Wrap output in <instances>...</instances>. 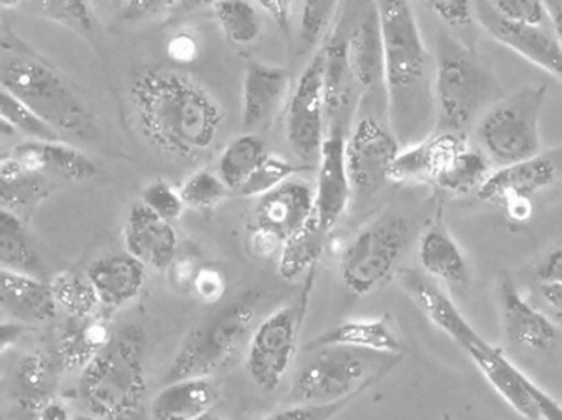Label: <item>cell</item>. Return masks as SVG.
Wrapping results in <instances>:
<instances>
[{
    "instance_id": "cell-1",
    "label": "cell",
    "mask_w": 562,
    "mask_h": 420,
    "mask_svg": "<svg viewBox=\"0 0 562 420\" xmlns=\"http://www.w3.org/2000/svg\"><path fill=\"white\" fill-rule=\"evenodd\" d=\"M144 136L170 156L192 159L215 144L223 113L215 98L179 71L153 68L131 87Z\"/></svg>"
},
{
    "instance_id": "cell-2",
    "label": "cell",
    "mask_w": 562,
    "mask_h": 420,
    "mask_svg": "<svg viewBox=\"0 0 562 420\" xmlns=\"http://www.w3.org/2000/svg\"><path fill=\"white\" fill-rule=\"evenodd\" d=\"M384 48V87L394 136L417 129L434 104L427 103L430 55L424 45L413 8L406 0L376 2Z\"/></svg>"
},
{
    "instance_id": "cell-3",
    "label": "cell",
    "mask_w": 562,
    "mask_h": 420,
    "mask_svg": "<svg viewBox=\"0 0 562 420\" xmlns=\"http://www.w3.org/2000/svg\"><path fill=\"white\" fill-rule=\"evenodd\" d=\"M0 84L58 133L91 139L98 126L83 101L44 58L2 29Z\"/></svg>"
},
{
    "instance_id": "cell-4",
    "label": "cell",
    "mask_w": 562,
    "mask_h": 420,
    "mask_svg": "<svg viewBox=\"0 0 562 420\" xmlns=\"http://www.w3.org/2000/svg\"><path fill=\"white\" fill-rule=\"evenodd\" d=\"M144 333L126 325L110 347L81 371L78 394L88 413L108 420H131L139 413L146 396Z\"/></svg>"
},
{
    "instance_id": "cell-5",
    "label": "cell",
    "mask_w": 562,
    "mask_h": 420,
    "mask_svg": "<svg viewBox=\"0 0 562 420\" xmlns=\"http://www.w3.org/2000/svg\"><path fill=\"white\" fill-rule=\"evenodd\" d=\"M305 354L292 379L288 404L327 406L358 399L403 360L396 354L345 347L318 348Z\"/></svg>"
},
{
    "instance_id": "cell-6",
    "label": "cell",
    "mask_w": 562,
    "mask_h": 420,
    "mask_svg": "<svg viewBox=\"0 0 562 420\" xmlns=\"http://www.w3.org/2000/svg\"><path fill=\"white\" fill-rule=\"evenodd\" d=\"M258 295L248 292L190 331L170 363L167 383L187 377H212L223 370L251 337Z\"/></svg>"
},
{
    "instance_id": "cell-7",
    "label": "cell",
    "mask_w": 562,
    "mask_h": 420,
    "mask_svg": "<svg viewBox=\"0 0 562 420\" xmlns=\"http://www.w3.org/2000/svg\"><path fill=\"white\" fill-rule=\"evenodd\" d=\"M472 54L465 45L453 41L452 35H440L432 90L440 130L463 134L483 104L498 90L495 78Z\"/></svg>"
},
{
    "instance_id": "cell-8",
    "label": "cell",
    "mask_w": 562,
    "mask_h": 420,
    "mask_svg": "<svg viewBox=\"0 0 562 420\" xmlns=\"http://www.w3.org/2000/svg\"><path fill=\"white\" fill-rule=\"evenodd\" d=\"M546 97L542 84L526 87L486 111L479 136L490 159L506 167L539 156V117Z\"/></svg>"
},
{
    "instance_id": "cell-9",
    "label": "cell",
    "mask_w": 562,
    "mask_h": 420,
    "mask_svg": "<svg viewBox=\"0 0 562 420\" xmlns=\"http://www.w3.org/2000/svg\"><path fill=\"white\" fill-rule=\"evenodd\" d=\"M409 223L403 216L384 215L358 232L341 252L340 275L353 295H367L383 285L409 245Z\"/></svg>"
},
{
    "instance_id": "cell-10",
    "label": "cell",
    "mask_w": 562,
    "mask_h": 420,
    "mask_svg": "<svg viewBox=\"0 0 562 420\" xmlns=\"http://www.w3.org/2000/svg\"><path fill=\"white\" fill-rule=\"evenodd\" d=\"M304 311L302 302L285 305L272 311L252 330L246 353V371L259 389L272 393L288 376L297 353Z\"/></svg>"
},
{
    "instance_id": "cell-11",
    "label": "cell",
    "mask_w": 562,
    "mask_h": 420,
    "mask_svg": "<svg viewBox=\"0 0 562 420\" xmlns=\"http://www.w3.org/2000/svg\"><path fill=\"white\" fill-rule=\"evenodd\" d=\"M324 78L325 48H321L302 71L289 103L285 139L292 152L307 166H318L327 139Z\"/></svg>"
},
{
    "instance_id": "cell-12",
    "label": "cell",
    "mask_w": 562,
    "mask_h": 420,
    "mask_svg": "<svg viewBox=\"0 0 562 420\" xmlns=\"http://www.w3.org/2000/svg\"><path fill=\"white\" fill-rule=\"evenodd\" d=\"M400 140L373 117L358 121L347 139L348 177L358 195H373L390 182V170L400 156Z\"/></svg>"
},
{
    "instance_id": "cell-13",
    "label": "cell",
    "mask_w": 562,
    "mask_h": 420,
    "mask_svg": "<svg viewBox=\"0 0 562 420\" xmlns=\"http://www.w3.org/2000/svg\"><path fill=\"white\" fill-rule=\"evenodd\" d=\"M459 347L492 384L493 389L528 420H541L538 404L531 394V379L516 367L499 348L483 340L475 330L470 331Z\"/></svg>"
},
{
    "instance_id": "cell-14",
    "label": "cell",
    "mask_w": 562,
    "mask_h": 420,
    "mask_svg": "<svg viewBox=\"0 0 562 420\" xmlns=\"http://www.w3.org/2000/svg\"><path fill=\"white\" fill-rule=\"evenodd\" d=\"M476 19L493 41L518 54L529 64L562 80V47L544 29L512 24L499 18L488 2H476Z\"/></svg>"
},
{
    "instance_id": "cell-15",
    "label": "cell",
    "mask_w": 562,
    "mask_h": 420,
    "mask_svg": "<svg viewBox=\"0 0 562 420\" xmlns=\"http://www.w3.org/2000/svg\"><path fill=\"white\" fill-rule=\"evenodd\" d=\"M347 139L345 133L330 130L318 160L317 189H315V218L322 228L331 231L350 203V177L347 170Z\"/></svg>"
},
{
    "instance_id": "cell-16",
    "label": "cell",
    "mask_w": 562,
    "mask_h": 420,
    "mask_svg": "<svg viewBox=\"0 0 562 420\" xmlns=\"http://www.w3.org/2000/svg\"><path fill=\"white\" fill-rule=\"evenodd\" d=\"M499 317L509 343L528 350H548L558 340V328L551 318L532 307L509 275L498 279Z\"/></svg>"
},
{
    "instance_id": "cell-17",
    "label": "cell",
    "mask_w": 562,
    "mask_h": 420,
    "mask_svg": "<svg viewBox=\"0 0 562 420\" xmlns=\"http://www.w3.org/2000/svg\"><path fill=\"white\" fill-rule=\"evenodd\" d=\"M124 246L127 254L143 262L146 268L166 272L177 258L179 238L172 223L139 203L127 215Z\"/></svg>"
},
{
    "instance_id": "cell-18",
    "label": "cell",
    "mask_w": 562,
    "mask_h": 420,
    "mask_svg": "<svg viewBox=\"0 0 562 420\" xmlns=\"http://www.w3.org/2000/svg\"><path fill=\"white\" fill-rule=\"evenodd\" d=\"M561 173V152L539 154L525 162L496 170L486 179L476 195L485 202L498 203H506L513 198H529L551 186Z\"/></svg>"
},
{
    "instance_id": "cell-19",
    "label": "cell",
    "mask_w": 562,
    "mask_h": 420,
    "mask_svg": "<svg viewBox=\"0 0 562 420\" xmlns=\"http://www.w3.org/2000/svg\"><path fill=\"white\" fill-rule=\"evenodd\" d=\"M467 146L469 144L463 134L440 130L397 156L390 170V182L436 183L457 154Z\"/></svg>"
},
{
    "instance_id": "cell-20",
    "label": "cell",
    "mask_w": 562,
    "mask_h": 420,
    "mask_svg": "<svg viewBox=\"0 0 562 420\" xmlns=\"http://www.w3.org/2000/svg\"><path fill=\"white\" fill-rule=\"evenodd\" d=\"M114 334L111 317L104 311L85 318H68L55 347L58 366L61 371H83L110 347Z\"/></svg>"
},
{
    "instance_id": "cell-21",
    "label": "cell",
    "mask_w": 562,
    "mask_h": 420,
    "mask_svg": "<svg viewBox=\"0 0 562 420\" xmlns=\"http://www.w3.org/2000/svg\"><path fill=\"white\" fill-rule=\"evenodd\" d=\"M315 216V193L304 182L288 180L268 195L261 196L256 206L258 226L281 236L291 238L304 228Z\"/></svg>"
},
{
    "instance_id": "cell-22",
    "label": "cell",
    "mask_w": 562,
    "mask_h": 420,
    "mask_svg": "<svg viewBox=\"0 0 562 420\" xmlns=\"http://www.w3.org/2000/svg\"><path fill=\"white\" fill-rule=\"evenodd\" d=\"M291 87L284 68L249 61L243 80V126L251 130L265 126L278 113Z\"/></svg>"
},
{
    "instance_id": "cell-23",
    "label": "cell",
    "mask_w": 562,
    "mask_h": 420,
    "mask_svg": "<svg viewBox=\"0 0 562 420\" xmlns=\"http://www.w3.org/2000/svg\"><path fill=\"white\" fill-rule=\"evenodd\" d=\"M11 156L31 175L48 172L70 182H85L98 173L97 166L87 154L64 143L27 140L15 146Z\"/></svg>"
},
{
    "instance_id": "cell-24",
    "label": "cell",
    "mask_w": 562,
    "mask_h": 420,
    "mask_svg": "<svg viewBox=\"0 0 562 420\" xmlns=\"http://www.w3.org/2000/svg\"><path fill=\"white\" fill-rule=\"evenodd\" d=\"M87 274L101 305L108 308H120L133 302L147 281L146 265L127 252L98 259Z\"/></svg>"
},
{
    "instance_id": "cell-25",
    "label": "cell",
    "mask_w": 562,
    "mask_h": 420,
    "mask_svg": "<svg viewBox=\"0 0 562 420\" xmlns=\"http://www.w3.org/2000/svg\"><path fill=\"white\" fill-rule=\"evenodd\" d=\"M345 347L358 350L378 351V353L403 356L404 343L394 330L390 315L371 320H348L318 337L312 338L304 347V353L318 348Z\"/></svg>"
},
{
    "instance_id": "cell-26",
    "label": "cell",
    "mask_w": 562,
    "mask_h": 420,
    "mask_svg": "<svg viewBox=\"0 0 562 420\" xmlns=\"http://www.w3.org/2000/svg\"><path fill=\"white\" fill-rule=\"evenodd\" d=\"M0 304L19 323H44L57 315L50 284L34 275L0 271Z\"/></svg>"
},
{
    "instance_id": "cell-27",
    "label": "cell",
    "mask_w": 562,
    "mask_h": 420,
    "mask_svg": "<svg viewBox=\"0 0 562 420\" xmlns=\"http://www.w3.org/2000/svg\"><path fill=\"white\" fill-rule=\"evenodd\" d=\"M218 389L212 377H187L167 383L150 400V420H195L212 412Z\"/></svg>"
},
{
    "instance_id": "cell-28",
    "label": "cell",
    "mask_w": 562,
    "mask_h": 420,
    "mask_svg": "<svg viewBox=\"0 0 562 420\" xmlns=\"http://www.w3.org/2000/svg\"><path fill=\"white\" fill-rule=\"evenodd\" d=\"M347 44V58L355 81L361 90H373L384 83V48L376 4L364 14L351 31Z\"/></svg>"
},
{
    "instance_id": "cell-29",
    "label": "cell",
    "mask_w": 562,
    "mask_h": 420,
    "mask_svg": "<svg viewBox=\"0 0 562 420\" xmlns=\"http://www.w3.org/2000/svg\"><path fill=\"white\" fill-rule=\"evenodd\" d=\"M357 88V81L348 65L347 44L335 42L325 47L324 98L328 133L347 130Z\"/></svg>"
},
{
    "instance_id": "cell-30",
    "label": "cell",
    "mask_w": 562,
    "mask_h": 420,
    "mask_svg": "<svg viewBox=\"0 0 562 420\" xmlns=\"http://www.w3.org/2000/svg\"><path fill=\"white\" fill-rule=\"evenodd\" d=\"M419 261L427 274L447 284L465 285L470 281L465 256L443 226H432L424 232L419 241Z\"/></svg>"
},
{
    "instance_id": "cell-31",
    "label": "cell",
    "mask_w": 562,
    "mask_h": 420,
    "mask_svg": "<svg viewBox=\"0 0 562 420\" xmlns=\"http://www.w3.org/2000/svg\"><path fill=\"white\" fill-rule=\"evenodd\" d=\"M330 232L322 228L317 218H312L304 228L285 239L278 258V272L284 281H297L312 272L327 248Z\"/></svg>"
},
{
    "instance_id": "cell-32",
    "label": "cell",
    "mask_w": 562,
    "mask_h": 420,
    "mask_svg": "<svg viewBox=\"0 0 562 420\" xmlns=\"http://www.w3.org/2000/svg\"><path fill=\"white\" fill-rule=\"evenodd\" d=\"M41 259L25 235L24 222L8 209H0V271L37 275Z\"/></svg>"
},
{
    "instance_id": "cell-33",
    "label": "cell",
    "mask_w": 562,
    "mask_h": 420,
    "mask_svg": "<svg viewBox=\"0 0 562 420\" xmlns=\"http://www.w3.org/2000/svg\"><path fill=\"white\" fill-rule=\"evenodd\" d=\"M60 366L57 357L44 351L27 354L15 371V381L22 393V402L35 406L38 410L50 402L57 384Z\"/></svg>"
},
{
    "instance_id": "cell-34",
    "label": "cell",
    "mask_w": 562,
    "mask_h": 420,
    "mask_svg": "<svg viewBox=\"0 0 562 420\" xmlns=\"http://www.w3.org/2000/svg\"><path fill=\"white\" fill-rule=\"evenodd\" d=\"M268 157L265 143L256 134H245L233 140L218 160V177L229 192L238 193Z\"/></svg>"
},
{
    "instance_id": "cell-35",
    "label": "cell",
    "mask_w": 562,
    "mask_h": 420,
    "mask_svg": "<svg viewBox=\"0 0 562 420\" xmlns=\"http://www.w3.org/2000/svg\"><path fill=\"white\" fill-rule=\"evenodd\" d=\"M212 8L223 34L233 45L245 47L258 41L262 24L256 4L246 0H220Z\"/></svg>"
},
{
    "instance_id": "cell-36",
    "label": "cell",
    "mask_w": 562,
    "mask_h": 420,
    "mask_svg": "<svg viewBox=\"0 0 562 420\" xmlns=\"http://www.w3.org/2000/svg\"><path fill=\"white\" fill-rule=\"evenodd\" d=\"M50 287L58 307L64 308L70 317L85 318L100 311V297L87 272H58Z\"/></svg>"
},
{
    "instance_id": "cell-37",
    "label": "cell",
    "mask_w": 562,
    "mask_h": 420,
    "mask_svg": "<svg viewBox=\"0 0 562 420\" xmlns=\"http://www.w3.org/2000/svg\"><path fill=\"white\" fill-rule=\"evenodd\" d=\"M490 173L488 157L480 150L467 146L457 154L446 172L437 179V185L453 195H467V193L482 189Z\"/></svg>"
},
{
    "instance_id": "cell-38",
    "label": "cell",
    "mask_w": 562,
    "mask_h": 420,
    "mask_svg": "<svg viewBox=\"0 0 562 420\" xmlns=\"http://www.w3.org/2000/svg\"><path fill=\"white\" fill-rule=\"evenodd\" d=\"M0 120H2V124H8L14 133L24 134L29 140L61 143V134L54 126L42 120L35 111L25 106L21 100H18L4 88L0 90Z\"/></svg>"
},
{
    "instance_id": "cell-39",
    "label": "cell",
    "mask_w": 562,
    "mask_h": 420,
    "mask_svg": "<svg viewBox=\"0 0 562 420\" xmlns=\"http://www.w3.org/2000/svg\"><path fill=\"white\" fill-rule=\"evenodd\" d=\"M29 9L31 14L41 15L48 21L58 22L74 29L78 34H91L97 29V19L90 4L83 0H44V2H18Z\"/></svg>"
},
{
    "instance_id": "cell-40",
    "label": "cell",
    "mask_w": 562,
    "mask_h": 420,
    "mask_svg": "<svg viewBox=\"0 0 562 420\" xmlns=\"http://www.w3.org/2000/svg\"><path fill=\"white\" fill-rule=\"evenodd\" d=\"M47 186H45V180L42 175L22 173L15 179L0 180L2 209L14 213L21 219L22 216L34 212L35 206L47 196Z\"/></svg>"
},
{
    "instance_id": "cell-41",
    "label": "cell",
    "mask_w": 562,
    "mask_h": 420,
    "mask_svg": "<svg viewBox=\"0 0 562 420\" xmlns=\"http://www.w3.org/2000/svg\"><path fill=\"white\" fill-rule=\"evenodd\" d=\"M302 170H305L304 166H294L289 160L268 154L261 166L249 177L248 182L239 189L238 195L245 196V198H251V196L261 198V196L268 195L272 190L288 182Z\"/></svg>"
},
{
    "instance_id": "cell-42",
    "label": "cell",
    "mask_w": 562,
    "mask_h": 420,
    "mask_svg": "<svg viewBox=\"0 0 562 420\" xmlns=\"http://www.w3.org/2000/svg\"><path fill=\"white\" fill-rule=\"evenodd\" d=\"M179 192L186 206L193 209L215 208L232 193L218 173H212L210 170H200L190 175Z\"/></svg>"
},
{
    "instance_id": "cell-43",
    "label": "cell",
    "mask_w": 562,
    "mask_h": 420,
    "mask_svg": "<svg viewBox=\"0 0 562 420\" xmlns=\"http://www.w3.org/2000/svg\"><path fill=\"white\" fill-rule=\"evenodd\" d=\"M338 2L330 0H307L302 4L301 34H299V54L315 50L322 35L327 32L337 14Z\"/></svg>"
},
{
    "instance_id": "cell-44",
    "label": "cell",
    "mask_w": 562,
    "mask_h": 420,
    "mask_svg": "<svg viewBox=\"0 0 562 420\" xmlns=\"http://www.w3.org/2000/svg\"><path fill=\"white\" fill-rule=\"evenodd\" d=\"M143 205L149 208L150 212L156 213L160 218L173 223L180 219V216L186 212V203H183L180 192L164 182V180H156L149 183L143 190Z\"/></svg>"
},
{
    "instance_id": "cell-45",
    "label": "cell",
    "mask_w": 562,
    "mask_h": 420,
    "mask_svg": "<svg viewBox=\"0 0 562 420\" xmlns=\"http://www.w3.org/2000/svg\"><path fill=\"white\" fill-rule=\"evenodd\" d=\"M488 4L499 18L512 24L544 29L546 22L549 21L546 2L539 0H495Z\"/></svg>"
},
{
    "instance_id": "cell-46",
    "label": "cell",
    "mask_w": 562,
    "mask_h": 420,
    "mask_svg": "<svg viewBox=\"0 0 562 420\" xmlns=\"http://www.w3.org/2000/svg\"><path fill=\"white\" fill-rule=\"evenodd\" d=\"M426 5L439 18L440 22H443L457 34H472L476 22H479L475 4L467 2V0H432Z\"/></svg>"
},
{
    "instance_id": "cell-47",
    "label": "cell",
    "mask_w": 562,
    "mask_h": 420,
    "mask_svg": "<svg viewBox=\"0 0 562 420\" xmlns=\"http://www.w3.org/2000/svg\"><path fill=\"white\" fill-rule=\"evenodd\" d=\"M355 399L341 402L327 404V406H312V404H288L282 409L269 413L265 420H331L341 410L347 409Z\"/></svg>"
},
{
    "instance_id": "cell-48",
    "label": "cell",
    "mask_w": 562,
    "mask_h": 420,
    "mask_svg": "<svg viewBox=\"0 0 562 420\" xmlns=\"http://www.w3.org/2000/svg\"><path fill=\"white\" fill-rule=\"evenodd\" d=\"M226 292V275L216 265H202L195 282H193L192 294L203 304H216L222 300Z\"/></svg>"
},
{
    "instance_id": "cell-49",
    "label": "cell",
    "mask_w": 562,
    "mask_h": 420,
    "mask_svg": "<svg viewBox=\"0 0 562 420\" xmlns=\"http://www.w3.org/2000/svg\"><path fill=\"white\" fill-rule=\"evenodd\" d=\"M282 248H284V239L262 226H256L248 236V249L251 256L261 261L279 258Z\"/></svg>"
},
{
    "instance_id": "cell-50",
    "label": "cell",
    "mask_w": 562,
    "mask_h": 420,
    "mask_svg": "<svg viewBox=\"0 0 562 420\" xmlns=\"http://www.w3.org/2000/svg\"><path fill=\"white\" fill-rule=\"evenodd\" d=\"M200 268H202V265H200L192 256H186V258L177 256L172 264H170V268L166 271L167 277H169V284L172 285L176 291L192 292L193 282H195Z\"/></svg>"
},
{
    "instance_id": "cell-51",
    "label": "cell",
    "mask_w": 562,
    "mask_h": 420,
    "mask_svg": "<svg viewBox=\"0 0 562 420\" xmlns=\"http://www.w3.org/2000/svg\"><path fill=\"white\" fill-rule=\"evenodd\" d=\"M200 42L193 32L182 31L177 32L169 44H167V55L170 60L176 64L189 65L199 58Z\"/></svg>"
},
{
    "instance_id": "cell-52",
    "label": "cell",
    "mask_w": 562,
    "mask_h": 420,
    "mask_svg": "<svg viewBox=\"0 0 562 420\" xmlns=\"http://www.w3.org/2000/svg\"><path fill=\"white\" fill-rule=\"evenodd\" d=\"M259 8L269 15L282 32L284 38H291V2L288 0H261Z\"/></svg>"
},
{
    "instance_id": "cell-53",
    "label": "cell",
    "mask_w": 562,
    "mask_h": 420,
    "mask_svg": "<svg viewBox=\"0 0 562 420\" xmlns=\"http://www.w3.org/2000/svg\"><path fill=\"white\" fill-rule=\"evenodd\" d=\"M126 9H124V19L127 21H136V19L147 18L150 14H159L164 9H173L183 5V2H153V0H146V2H126Z\"/></svg>"
},
{
    "instance_id": "cell-54",
    "label": "cell",
    "mask_w": 562,
    "mask_h": 420,
    "mask_svg": "<svg viewBox=\"0 0 562 420\" xmlns=\"http://www.w3.org/2000/svg\"><path fill=\"white\" fill-rule=\"evenodd\" d=\"M531 394L538 404L541 420H562V406L552 399L546 390H542L535 381H531Z\"/></svg>"
},
{
    "instance_id": "cell-55",
    "label": "cell",
    "mask_w": 562,
    "mask_h": 420,
    "mask_svg": "<svg viewBox=\"0 0 562 420\" xmlns=\"http://www.w3.org/2000/svg\"><path fill=\"white\" fill-rule=\"evenodd\" d=\"M538 279L544 284H562V249H555L542 261Z\"/></svg>"
},
{
    "instance_id": "cell-56",
    "label": "cell",
    "mask_w": 562,
    "mask_h": 420,
    "mask_svg": "<svg viewBox=\"0 0 562 420\" xmlns=\"http://www.w3.org/2000/svg\"><path fill=\"white\" fill-rule=\"evenodd\" d=\"M539 295H541L549 310L555 314V317L562 318V284H544L539 285Z\"/></svg>"
},
{
    "instance_id": "cell-57",
    "label": "cell",
    "mask_w": 562,
    "mask_h": 420,
    "mask_svg": "<svg viewBox=\"0 0 562 420\" xmlns=\"http://www.w3.org/2000/svg\"><path fill=\"white\" fill-rule=\"evenodd\" d=\"M506 208V213H508L509 218L513 222H528L532 215V203L531 198H513L508 200V202L503 203Z\"/></svg>"
},
{
    "instance_id": "cell-58",
    "label": "cell",
    "mask_w": 562,
    "mask_h": 420,
    "mask_svg": "<svg viewBox=\"0 0 562 420\" xmlns=\"http://www.w3.org/2000/svg\"><path fill=\"white\" fill-rule=\"evenodd\" d=\"M71 413L68 412L67 406L60 400L52 399L38 410L37 420H71Z\"/></svg>"
},
{
    "instance_id": "cell-59",
    "label": "cell",
    "mask_w": 562,
    "mask_h": 420,
    "mask_svg": "<svg viewBox=\"0 0 562 420\" xmlns=\"http://www.w3.org/2000/svg\"><path fill=\"white\" fill-rule=\"evenodd\" d=\"M29 331V325L25 323H4L2 325V353L9 350V347L18 343Z\"/></svg>"
},
{
    "instance_id": "cell-60",
    "label": "cell",
    "mask_w": 562,
    "mask_h": 420,
    "mask_svg": "<svg viewBox=\"0 0 562 420\" xmlns=\"http://www.w3.org/2000/svg\"><path fill=\"white\" fill-rule=\"evenodd\" d=\"M546 11H548L549 22L554 29V37L558 38L559 45L562 47V0H549L546 2Z\"/></svg>"
},
{
    "instance_id": "cell-61",
    "label": "cell",
    "mask_w": 562,
    "mask_h": 420,
    "mask_svg": "<svg viewBox=\"0 0 562 420\" xmlns=\"http://www.w3.org/2000/svg\"><path fill=\"white\" fill-rule=\"evenodd\" d=\"M71 420H108L103 419V417L94 416V413H75L74 417H71Z\"/></svg>"
},
{
    "instance_id": "cell-62",
    "label": "cell",
    "mask_w": 562,
    "mask_h": 420,
    "mask_svg": "<svg viewBox=\"0 0 562 420\" xmlns=\"http://www.w3.org/2000/svg\"><path fill=\"white\" fill-rule=\"evenodd\" d=\"M195 420H226L225 417L218 416V413L209 412L205 416L199 417Z\"/></svg>"
},
{
    "instance_id": "cell-63",
    "label": "cell",
    "mask_w": 562,
    "mask_h": 420,
    "mask_svg": "<svg viewBox=\"0 0 562 420\" xmlns=\"http://www.w3.org/2000/svg\"><path fill=\"white\" fill-rule=\"evenodd\" d=\"M442 420H453L452 417L449 416V413H443Z\"/></svg>"
},
{
    "instance_id": "cell-64",
    "label": "cell",
    "mask_w": 562,
    "mask_h": 420,
    "mask_svg": "<svg viewBox=\"0 0 562 420\" xmlns=\"http://www.w3.org/2000/svg\"><path fill=\"white\" fill-rule=\"evenodd\" d=\"M561 159H562V152H561Z\"/></svg>"
}]
</instances>
